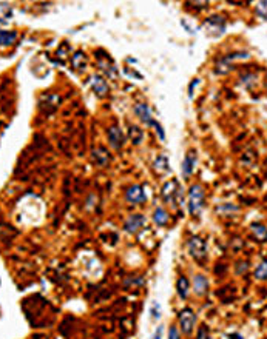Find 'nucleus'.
<instances>
[{
	"label": "nucleus",
	"mask_w": 267,
	"mask_h": 339,
	"mask_svg": "<svg viewBox=\"0 0 267 339\" xmlns=\"http://www.w3.org/2000/svg\"><path fill=\"white\" fill-rule=\"evenodd\" d=\"M128 137H130V141L134 145H139L142 142V139H144V131H142L139 127L132 125L130 128H128Z\"/></svg>",
	"instance_id": "obj_20"
},
{
	"label": "nucleus",
	"mask_w": 267,
	"mask_h": 339,
	"mask_svg": "<svg viewBox=\"0 0 267 339\" xmlns=\"http://www.w3.org/2000/svg\"><path fill=\"white\" fill-rule=\"evenodd\" d=\"M250 230L253 233V236L260 241V242H266L267 241V228L264 227L263 224H258V222H253L250 225Z\"/></svg>",
	"instance_id": "obj_18"
},
{
	"label": "nucleus",
	"mask_w": 267,
	"mask_h": 339,
	"mask_svg": "<svg viewBox=\"0 0 267 339\" xmlns=\"http://www.w3.org/2000/svg\"><path fill=\"white\" fill-rule=\"evenodd\" d=\"M13 17V8L8 3H0V22H8Z\"/></svg>",
	"instance_id": "obj_23"
},
{
	"label": "nucleus",
	"mask_w": 267,
	"mask_h": 339,
	"mask_svg": "<svg viewBox=\"0 0 267 339\" xmlns=\"http://www.w3.org/2000/svg\"><path fill=\"white\" fill-rule=\"evenodd\" d=\"M153 168H154V171L158 173V175H167V173L170 171V165H168L167 156H164V154L158 156L156 161H154V163H153Z\"/></svg>",
	"instance_id": "obj_14"
},
{
	"label": "nucleus",
	"mask_w": 267,
	"mask_h": 339,
	"mask_svg": "<svg viewBox=\"0 0 267 339\" xmlns=\"http://www.w3.org/2000/svg\"><path fill=\"white\" fill-rule=\"evenodd\" d=\"M161 196L162 201L168 204L170 207L176 208L181 202H183V190H181V185L176 179H171L168 182H166L161 190Z\"/></svg>",
	"instance_id": "obj_1"
},
{
	"label": "nucleus",
	"mask_w": 267,
	"mask_h": 339,
	"mask_svg": "<svg viewBox=\"0 0 267 339\" xmlns=\"http://www.w3.org/2000/svg\"><path fill=\"white\" fill-rule=\"evenodd\" d=\"M147 191H145L144 185H132L125 191V201L128 204H133V205H141L144 202H147Z\"/></svg>",
	"instance_id": "obj_6"
},
{
	"label": "nucleus",
	"mask_w": 267,
	"mask_h": 339,
	"mask_svg": "<svg viewBox=\"0 0 267 339\" xmlns=\"http://www.w3.org/2000/svg\"><path fill=\"white\" fill-rule=\"evenodd\" d=\"M17 32L16 31H3L0 30V47H10L16 42Z\"/></svg>",
	"instance_id": "obj_19"
},
{
	"label": "nucleus",
	"mask_w": 267,
	"mask_h": 339,
	"mask_svg": "<svg viewBox=\"0 0 267 339\" xmlns=\"http://www.w3.org/2000/svg\"><path fill=\"white\" fill-rule=\"evenodd\" d=\"M91 88L93 91L96 93V96H99V97H104V96H107L108 93V83L107 81L102 79L100 76H91Z\"/></svg>",
	"instance_id": "obj_12"
},
{
	"label": "nucleus",
	"mask_w": 267,
	"mask_h": 339,
	"mask_svg": "<svg viewBox=\"0 0 267 339\" xmlns=\"http://www.w3.org/2000/svg\"><path fill=\"white\" fill-rule=\"evenodd\" d=\"M108 141H110V145L113 146L115 150H119L122 148L124 144H125V136L122 133V129H120L119 127L113 125L108 128Z\"/></svg>",
	"instance_id": "obj_8"
},
{
	"label": "nucleus",
	"mask_w": 267,
	"mask_h": 339,
	"mask_svg": "<svg viewBox=\"0 0 267 339\" xmlns=\"http://www.w3.org/2000/svg\"><path fill=\"white\" fill-rule=\"evenodd\" d=\"M196 163H198V153L195 150H190L185 154V158L183 161V176L185 179L193 175V171L196 168Z\"/></svg>",
	"instance_id": "obj_9"
},
{
	"label": "nucleus",
	"mask_w": 267,
	"mask_h": 339,
	"mask_svg": "<svg viewBox=\"0 0 267 339\" xmlns=\"http://www.w3.org/2000/svg\"><path fill=\"white\" fill-rule=\"evenodd\" d=\"M144 284V279L142 277H127L125 279V282H124V285L125 287H139V285H142Z\"/></svg>",
	"instance_id": "obj_27"
},
{
	"label": "nucleus",
	"mask_w": 267,
	"mask_h": 339,
	"mask_svg": "<svg viewBox=\"0 0 267 339\" xmlns=\"http://www.w3.org/2000/svg\"><path fill=\"white\" fill-rule=\"evenodd\" d=\"M196 339H210V330L207 325H201L200 330H198Z\"/></svg>",
	"instance_id": "obj_26"
},
{
	"label": "nucleus",
	"mask_w": 267,
	"mask_h": 339,
	"mask_svg": "<svg viewBox=\"0 0 267 339\" xmlns=\"http://www.w3.org/2000/svg\"><path fill=\"white\" fill-rule=\"evenodd\" d=\"M188 290H190V282H188V279L185 276H181L178 279V282H176V291L179 294V298L181 299H187Z\"/></svg>",
	"instance_id": "obj_17"
},
{
	"label": "nucleus",
	"mask_w": 267,
	"mask_h": 339,
	"mask_svg": "<svg viewBox=\"0 0 267 339\" xmlns=\"http://www.w3.org/2000/svg\"><path fill=\"white\" fill-rule=\"evenodd\" d=\"M256 14L261 17V19L267 20V0H263V2H258L256 8H255Z\"/></svg>",
	"instance_id": "obj_25"
},
{
	"label": "nucleus",
	"mask_w": 267,
	"mask_h": 339,
	"mask_svg": "<svg viewBox=\"0 0 267 339\" xmlns=\"http://www.w3.org/2000/svg\"><path fill=\"white\" fill-rule=\"evenodd\" d=\"M229 339H244V338L241 333H232V335H229Z\"/></svg>",
	"instance_id": "obj_32"
},
{
	"label": "nucleus",
	"mask_w": 267,
	"mask_h": 339,
	"mask_svg": "<svg viewBox=\"0 0 267 339\" xmlns=\"http://www.w3.org/2000/svg\"><path fill=\"white\" fill-rule=\"evenodd\" d=\"M226 28H227L226 19L221 16H210L209 19H205V22L202 23V30L210 37L222 36V34L226 32Z\"/></svg>",
	"instance_id": "obj_4"
},
{
	"label": "nucleus",
	"mask_w": 267,
	"mask_h": 339,
	"mask_svg": "<svg viewBox=\"0 0 267 339\" xmlns=\"http://www.w3.org/2000/svg\"><path fill=\"white\" fill-rule=\"evenodd\" d=\"M178 321H179V327H181V332L184 335H192L195 325H196V313L192 308H184L179 311L178 315Z\"/></svg>",
	"instance_id": "obj_5"
},
{
	"label": "nucleus",
	"mask_w": 267,
	"mask_h": 339,
	"mask_svg": "<svg viewBox=\"0 0 267 339\" xmlns=\"http://www.w3.org/2000/svg\"><path fill=\"white\" fill-rule=\"evenodd\" d=\"M239 210V207L238 205H234V204H230V202H226V204H221L217 207V211L221 213V214H234Z\"/></svg>",
	"instance_id": "obj_22"
},
{
	"label": "nucleus",
	"mask_w": 267,
	"mask_h": 339,
	"mask_svg": "<svg viewBox=\"0 0 267 339\" xmlns=\"http://www.w3.org/2000/svg\"><path fill=\"white\" fill-rule=\"evenodd\" d=\"M147 224V219L142 214H130L124 224V230L130 234H137Z\"/></svg>",
	"instance_id": "obj_7"
},
{
	"label": "nucleus",
	"mask_w": 267,
	"mask_h": 339,
	"mask_svg": "<svg viewBox=\"0 0 267 339\" xmlns=\"http://www.w3.org/2000/svg\"><path fill=\"white\" fill-rule=\"evenodd\" d=\"M93 159H94V162L99 165V167H107V165L111 162V158H110L108 151L105 148H102V146L93 151Z\"/></svg>",
	"instance_id": "obj_13"
},
{
	"label": "nucleus",
	"mask_w": 267,
	"mask_h": 339,
	"mask_svg": "<svg viewBox=\"0 0 267 339\" xmlns=\"http://www.w3.org/2000/svg\"><path fill=\"white\" fill-rule=\"evenodd\" d=\"M85 64H87V59H85V56L81 53V51H77V53L73 56V66L76 69H82L85 66Z\"/></svg>",
	"instance_id": "obj_24"
},
{
	"label": "nucleus",
	"mask_w": 267,
	"mask_h": 339,
	"mask_svg": "<svg viewBox=\"0 0 267 339\" xmlns=\"http://www.w3.org/2000/svg\"><path fill=\"white\" fill-rule=\"evenodd\" d=\"M205 204V191L200 184H195L188 190V213L192 216H200Z\"/></svg>",
	"instance_id": "obj_2"
},
{
	"label": "nucleus",
	"mask_w": 267,
	"mask_h": 339,
	"mask_svg": "<svg viewBox=\"0 0 267 339\" xmlns=\"http://www.w3.org/2000/svg\"><path fill=\"white\" fill-rule=\"evenodd\" d=\"M255 279H258V281H267V259L261 260L260 265L256 267Z\"/></svg>",
	"instance_id": "obj_21"
},
{
	"label": "nucleus",
	"mask_w": 267,
	"mask_h": 339,
	"mask_svg": "<svg viewBox=\"0 0 267 339\" xmlns=\"http://www.w3.org/2000/svg\"><path fill=\"white\" fill-rule=\"evenodd\" d=\"M153 221H154V224L158 225V227H166V225L168 224V221H170V216L162 207H158L153 213Z\"/></svg>",
	"instance_id": "obj_16"
},
{
	"label": "nucleus",
	"mask_w": 267,
	"mask_h": 339,
	"mask_svg": "<svg viewBox=\"0 0 267 339\" xmlns=\"http://www.w3.org/2000/svg\"><path fill=\"white\" fill-rule=\"evenodd\" d=\"M133 111H134V114H136L137 117H139L144 124H147L149 127H153L154 124H156V120L153 119L151 111H150V108H149L147 103H136L134 108H133Z\"/></svg>",
	"instance_id": "obj_10"
},
{
	"label": "nucleus",
	"mask_w": 267,
	"mask_h": 339,
	"mask_svg": "<svg viewBox=\"0 0 267 339\" xmlns=\"http://www.w3.org/2000/svg\"><path fill=\"white\" fill-rule=\"evenodd\" d=\"M151 339H162V327H158Z\"/></svg>",
	"instance_id": "obj_31"
},
{
	"label": "nucleus",
	"mask_w": 267,
	"mask_h": 339,
	"mask_svg": "<svg viewBox=\"0 0 267 339\" xmlns=\"http://www.w3.org/2000/svg\"><path fill=\"white\" fill-rule=\"evenodd\" d=\"M150 315L153 319H159L161 318V307L158 302H153L151 307H150Z\"/></svg>",
	"instance_id": "obj_28"
},
{
	"label": "nucleus",
	"mask_w": 267,
	"mask_h": 339,
	"mask_svg": "<svg viewBox=\"0 0 267 339\" xmlns=\"http://www.w3.org/2000/svg\"><path fill=\"white\" fill-rule=\"evenodd\" d=\"M187 248H188L190 256L195 260H198V262H204V260L207 259L209 247H207V242H205L202 238H200V236L190 238V241L187 242Z\"/></svg>",
	"instance_id": "obj_3"
},
{
	"label": "nucleus",
	"mask_w": 267,
	"mask_h": 339,
	"mask_svg": "<svg viewBox=\"0 0 267 339\" xmlns=\"http://www.w3.org/2000/svg\"><path fill=\"white\" fill-rule=\"evenodd\" d=\"M192 285H193V291L196 296H204V294L209 293V289H210V282L204 274H196L193 277Z\"/></svg>",
	"instance_id": "obj_11"
},
{
	"label": "nucleus",
	"mask_w": 267,
	"mask_h": 339,
	"mask_svg": "<svg viewBox=\"0 0 267 339\" xmlns=\"http://www.w3.org/2000/svg\"><path fill=\"white\" fill-rule=\"evenodd\" d=\"M167 339H181V333H179V330L175 327V325H171L168 328V336Z\"/></svg>",
	"instance_id": "obj_29"
},
{
	"label": "nucleus",
	"mask_w": 267,
	"mask_h": 339,
	"mask_svg": "<svg viewBox=\"0 0 267 339\" xmlns=\"http://www.w3.org/2000/svg\"><path fill=\"white\" fill-rule=\"evenodd\" d=\"M98 64H99V68L105 73L107 77H110V79H115V77L117 76V69H116L113 62H110V59H105V60L99 59Z\"/></svg>",
	"instance_id": "obj_15"
},
{
	"label": "nucleus",
	"mask_w": 267,
	"mask_h": 339,
	"mask_svg": "<svg viewBox=\"0 0 267 339\" xmlns=\"http://www.w3.org/2000/svg\"><path fill=\"white\" fill-rule=\"evenodd\" d=\"M198 83H200V79H195V81L190 83V88H188V96H190V97L193 96V88H195V86H196Z\"/></svg>",
	"instance_id": "obj_30"
}]
</instances>
